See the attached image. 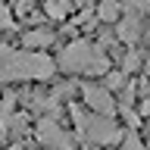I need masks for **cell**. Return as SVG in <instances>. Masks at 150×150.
<instances>
[{"instance_id":"13","label":"cell","mask_w":150,"mask_h":150,"mask_svg":"<svg viewBox=\"0 0 150 150\" xmlns=\"http://www.w3.org/2000/svg\"><path fill=\"white\" fill-rule=\"evenodd\" d=\"M9 25H13V16H9V9L0 3V28H9Z\"/></svg>"},{"instance_id":"9","label":"cell","mask_w":150,"mask_h":150,"mask_svg":"<svg viewBox=\"0 0 150 150\" xmlns=\"http://www.w3.org/2000/svg\"><path fill=\"white\" fill-rule=\"evenodd\" d=\"M44 9H47V16H53V19H63L69 9H72V3L69 0H47L44 3Z\"/></svg>"},{"instance_id":"4","label":"cell","mask_w":150,"mask_h":150,"mask_svg":"<svg viewBox=\"0 0 150 150\" xmlns=\"http://www.w3.org/2000/svg\"><path fill=\"white\" fill-rule=\"evenodd\" d=\"M81 100L91 106V112H100V116H112L116 112V100H112V94L100 84H84L81 88Z\"/></svg>"},{"instance_id":"7","label":"cell","mask_w":150,"mask_h":150,"mask_svg":"<svg viewBox=\"0 0 150 150\" xmlns=\"http://www.w3.org/2000/svg\"><path fill=\"white\" fill-rule=\"evenodd\" d=\"M97 19L100 22H119V0H100Z\"/></svg>"},{"instance_id":"11","label":"cell","mask_w":150,"mask_h":150,"mask_svg":"<svg viewBox=\"0 0 150 150\" xmlns=\"http://www.w3.org/2000/svg\"><path fill=\"white\" fill-rule=\"evenodd\" d=\"M119 112H122V119L128 122L131 128H138V125H141V116H138L134 110H128V106H119Z\"/></svg>"},{"instance_id":"8","label":"cell","mask_w":150,"mask_h":150,"mask_svg":"<svg viewBox=\"0 0 150 150\" xmlns=\"http://www.w3.org/2000/svg\"><path fill=\"white\" fill-rule=\"evenodd\" d=\"M50 41H53V35H50L47 28H38V31H28V35L22 38V44H25V47H47Z\"/></svg>"},{"instance_id":"6","label":"cell","mask_w":150,"mask_h":150,"mask_svg":"<svg viewBox=\"0 0 150 150\" xmlns=\"http://www.w3.org/2000/svg\"><path fill=\"white\" fill-rule=\"evenodd\" d=\"M138 38H141V16H138V9H128V13H125V19L119 22V41L134 44Z\"/></svg>"},{"instance_id":"15","label":"cell","mask_w":150,"mask_h":150,"mask_svg":"<svg viewBox=\"0 0 150 150\" xmlns=\"http://www.w3.org/2000/svg\"><path fill=\"white\" fill-rule=\"evenodd\" d=\"M9 150H22V147H9Z\"/></svg>"},{"instance_id":"2","label":"cell","mask_w":150,"mask_h":150,"mask_svg":"<svg viewBox=\"0 0 150 150\" xmlns=\"http://www.w3.org/2000/svg\"><path fill=\"white\" fill-rule=\"evenodd\" d=\"M56 63L66 72H81V75H106V69H110L106 53L91 41H72L66 50H59Z\"/></svg>"},{"instance_id":"3","label":"cell","mask_w":150,"mask_h":150,"mask_svg":"<svg viewBox=\"0 0 150 150\" xmlns=\"http://www.w3.org/2000/svg\"><path fill=\"white\" fill-rule=\"evenodd\" d=\"M72 119H75V128H78V138L94 147V144H116L122 138L119 125L112 122V116H100V112H84L78 106H72Z\"/></svg>"},{"instance_id":"1","label":"cell","mask_w":150,"mask_h":150,"mask_svg":"<svg viewBox=\"0 0 150 150\" xmlns=\"http://www.w3.org/2000/svg\"><path fill=\"white\" fill-rule=\"evenodd\" d=\"M56 72V63L47 53H35V50H13V47L0 44V78L3 81H47Z\"/></svg>"},{"instance_id":"5","label":"cell","mask_w":150,"mask_h":150,"mask_svg":"<svg viewBox=\"0 0 150 150\" xmlns=\"http://www.w3.org/2000/svg\"><path fill=\"white\" fill-rule=\"evenodd\" d=\"M38 141H41L44 147H53V150H72V138H69L53 119H41L38 122Z\"/></svg>"},{"instance_id":"14","label":"cell","mask_w":150,"mask_h":150,"mask_svg":"<svg viewBox=\"0 0 150 150\" xmlns=\"http://www.w3.org/2000/svg\"><path fill=\"white\" fill-rule=\"evenodd\" d=\"M141 116H150V97H144V100H141Z\"/></svg>"},{"instance_id":"10","label":"cell","mask_w":150,"mask_h":150,"mask_svg":"<svg viewBox=\"0 0 150 150\" xmlns=\"http://www.w3.org/2000/svg\"><path fill=\"white\" fill-rule=\"evenodd\" d=\"M122 150H144V141L138 138V131H128L122 138Z\"/></svg>"},{"instance_id":"12","label":"cell","mask_w":150,"mask_h":150,"mask_svg":"<svg viewBox=\"0 0 150 150\" xmlns=\"http://www.w3.org/2000/svg\"><path fill=\"white\" fill-rule=\"evenodd\" d=\"M106 81H110V88H125V72H110V78H106Z\"/></svg>"}]
</instances>
